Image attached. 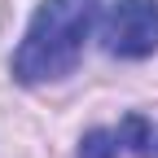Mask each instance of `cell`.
Returning <instances> with one entry per match:
<instances>
[{"instance_id":"1","label":"cell","mask_w":158,"mask_h":158,"mask_svg":"<svg viewBox=\"0 0 158 158\" xmlns=\"http://www.w3.org/2000/svg\"><path fill=\"white\" fill-rule=\"evenodd\" d=\"M97 13H101V0H44L13 53V79L35 88L75 75L84 44L97 27Z\"/></svg>"},{"instance_id":"2","label":"cell","mask_w":158,"mask_h":158,"mask_svg":"<svg viewBox=\"0 0 158 158\" xmlns=\"http://www.w3.org/2000/svg\"><path fill=\"white\" fill-rule=\"evenodd\" d=\"M101 48L110 57H127V62H141V57L158 53V0H118L101 13Z\"/></svg>"},{"instance_id":"3","label":"cell","mask_w":158,"mask_h":158,"mask_svg":"<svg viewBox=\"0 0 158 158\" xmlns=\"http://www.w3.org/2000/svg\"><path fill=\"white\" fill-rule=\"evenodd\" d=\"M158 158V127L145 114H123L118 127H92L84 132L75 158Z\"/></svg>"}]
</instances>
